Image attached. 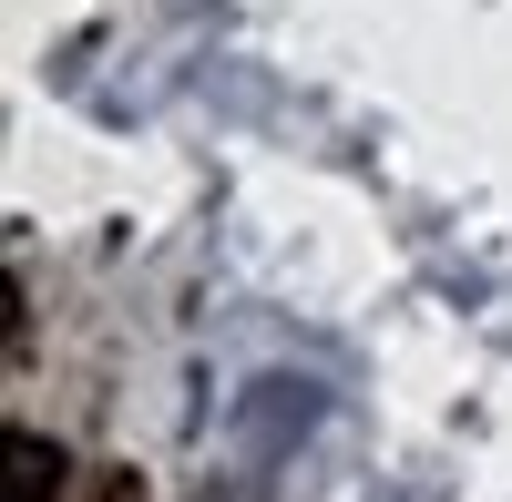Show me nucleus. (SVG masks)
<instances>
[{"instance_id": "nucleus-1", "label": "nucleus", "mask_w": 512, "mask_h": 502, "mask_svg": "<svg viewBox=\"0 0 512 502\" xmlns=\"http://www.w3.org/2000/svg\"><path fill=\"white\" fill-rule=\"evenodd\" d=\"M52 492H62V451L11 431V502H52Z\"/></svg>"}]
</instances>
